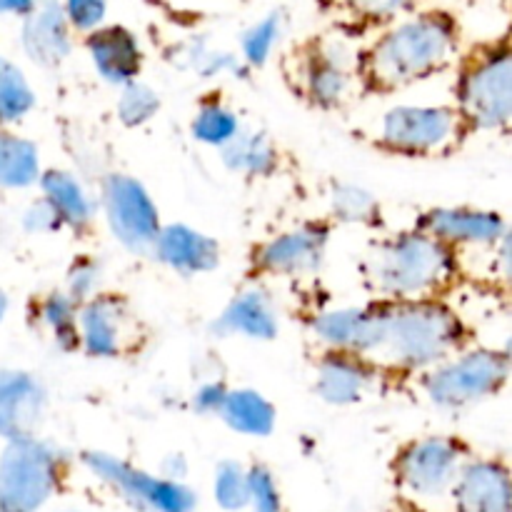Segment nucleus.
I'll return each mask as SVG.
<instances>
[{"instance_id":"1","label":"nucleus","mask_w":512,"mask_h":512,"mask_svg":"<svg viewBox=\"0 0 512 512\" xmlns=\"http://www.w3.org/2000/svg\"><path fill=\"white\" fill-rule=\"evenodd\" d=\"M455 50L448 15L425 13L385 33L365 60V73L380 88H398L443 68Z\"/></svg>"},{"instance_id":"2","label":"nucleus","mask_w":512,"mask_h":512,"mask_svg":"<svg viewBox=\"0 0 512 512\" xmlns=\"http://www.w3.org/2000/svg\"><path fill=\"white\" fill-rule=\"evenodd\" d=\"M460 343L463 325L453 310L428 298L405 300L383 308V335L375 353L405 368H428L445 363Z\"/></svg>"},{"instance_id":"3","label":"nucleus","mask_w":512,"mask_h":512,"mask_svg":"<svg viewBox=\"0 0 512 512\" xmlns=\"http://www.w3.org/2000/svg\"><path fill=\"white\" fill-rule=\"evenodd\" d=\"M453 273L450 248L428 233H405L380 245L368 260L370 283L388 298L423 300Z\"/></svg>"},{"instance_id":"4","label":"nucleus","mask_w":512,"mask_h":512,"mask_svg":"<svg viewBox=\"0 0 512 512\" xmlns=\"http://www.w3.org/2000/svg\"><path fill=\"white\" fill-rule=\"evenodd\" d=\"M60 483V458L50 445L10 440L0 458V508L38 512L53 498Z\"/></svg>"},{"instance_id":"5","label":"nucleus","mask_w":512,"mask_h":512,"mask_svg":"<svg viewBox=\"0 0 512 512\" xmlns=\"http://www.w3.org/2000/svg\"><path fill=\"white\" fill-rule=\"evenodd\" d=\"M460 110L475 128H503L512 115L510 50L490 48L475 55L460 75Z\"/></svg>"},{"instance_id":"6","label":"nucleus","mask_w":512,"mask_h":512,"mask_svg":"<svg viewBox=\"0 0 512 512\" xmlns=\"http://www.w3.org/2000/svg\"><path fill=\"white\" fill-rule=\"evenodd\" d=\"M510 373L508 355L495 350H475L448 360L425 378L428 398L440 408H468L498 393Z\"/></svg>"},{"instance_id":"7","label":"nucleus","mask_w":512,"mask_h":512,"mask_svg":"<svg viewBox=\"0 0 512 512\" xmlns=\"http://www.w3.org/2000/svg\"><path fill=\"white\" fill-rule=\"evenodd\" d=\"M83 463L90 473L98 475L105 485L118 490L130 505L145 512H193L198 498L183 483L153 478L123 460L105 453H85Z\"/></svg>"},{"instance_id":"8","label":"nucleus","mask_w":512,"mask_h":512,"mask_svg":"<svg viewBox=\"0 0 512 512\" xmlns=\"http://www.w3.org/2000/svg\"><path fill=\"white\" fill-rule=\"evenodd\" d=\"M458 113L453 108L400 105L388 110L380 123V140L395 153L430 155L448 148L458 135Z\"/></svg>"},{"instance_id":"9","label":"nucleus","mask_w":512,"mask_h":512,"mask_svg":"<svg viewBox=\"0 0 512 512\" xmlns=\"http://www.w3.org/2000/svg\"><path fill=\"white\" fill-rule=\"evenodd\" d=\"M463 465V448L455 440L423 438L400 453L398 480L415 498L435 500L453 490Z\"/></svg>"},{"instance_id":"10","label":"nucleus","mask_w":512,"mask_h":512,"mask_svg":"<svg viewBox=\"0 0 512 512\" xmlns=\"http://www.w3.org/2000/svg\"><path fill=\"white\" fill-rule=\"evenodd\" d=\"M103 205L110 230L125 248H153L160 230L158 208L138 180L128 175H110L103 185Z\"/></svg>"},{"instance_id":"11","label":"nucleus","mask_w":512,"mask_h":512,"mask_svg":"<svg viewBox=\"0 0 512 512\" xmlns=\"http://www.w3.org/2000/svg\"><path fill=\"white\" fill-rule=\"evenodd\" d=\"M45 393L38 380L15 370H0V435L30 440L40 425Z\"/></svg>"},{"instance_id":"12","label":"nucleus","mask_w":512,"mask_h":512,"mask_svg":"<svg viewBox=\"0 0 512 512\" xmlns=\"http://www.w3.org/2000/svg\"><path fill=\"white\" fill-rule=\"evenodd\" d=\"M455 512H510V475L493 460L460 468L453 483Z\"/></svg>"},{"instance_id":"13","label":"nucleus","mask_w":512,"mask_h":512,"mask_svg":"<svg viewBox=\"0 0 512 512\" xmlns=\"http://www.w3.org/2000/svg\"><path fill=\"white\" fill-rule=\"evenodd\" d=\"M383 308H348L320 315L313 323L315 335L335 350L353 355L375 353L383 335Z\"/></svg>"},{"instance_id":"14","label":"nucleus","mask_w":512,"mask_h":512,"mask_svg":"<svg viewBox=\"0 0 512 512\" xmlns=\"http://www.w3.org/2000/svg\"><path fill=\"white\" fill-rule=\"evenodd\" d=\"M78 343L90 355L113 358L123 350L125 333H128V308L120 298L100 295L85 300L78 313Z\"/></svg>"},{"instance_id":"15","label":"nucleus","mask_w":512,"mask_h":512,"mask_svg":"<svg viewBox=\"0 0 512 512\" xmlns=\"http://www.w3.org/2000/svg\"><path fill=\"white\" fill-rule=\"evenodd\" d=\"M423 233L433 235L440 243L465 245H495L505 238V220L498 213L468 208H438L430 210L420 220Z\"/></svg>"},{"instance_id":"16","label":"nucleus","mask_w":512,"mask_h":512,"mask_svg":"<svg viewBox=\"0 0 512 512\" xmlns=\"http://www.w3.org/2000/svg\"><path fill=\"white\" fill-rule=\"evenodd\" d=\"M325 245H328V230L323 225H305L265 243L258 253V265L268 273H308L320 265Z\"/></svg>"},{"instance_id":"17","label":"nucleus","mask_w":512,"mask_h":512,"mask_svg":"<svg viewBox=\"0 0 512 512\" xmlns=\"http://www.w3.org/2000/svg\"><path fill=\"white\" fill-rule=\"evenodd\" d=\"M155 255L160 263L170 265L178 273H208L218 265V243L188 225H168L155 235Z\"/></svg>"},{"instance_id":"18","label":"nucleus","mask_w":512,"mask_h":512,"mask_svg":"<svg viewBox=\"0 0 512 512\" xmlns=\"http://www.w3.org/2000/svg\"><path fill=\"white\" fill-rule=\"evenodd\" d=\"M88 50L98 73L115 85L133 83L143 63L135 35L120 25L93 30L88 38Z\"/></svg>"},{"instance_id":"19","label":"nucleus","mask_w":512,"mask_h":512,"mask_svg":"<svg viewBox=\"0 0 512 512\" xmlns=\"http://www.w3.org/2000/svg\"><path fill=\"white\" fill-rule=\"evenodd\" d=\"M370 383H373V373L360 355L335 350V353L325 355L323 363L318 365L315 390L325 403L350 405L358 403L368 393Z\"/></svg>"},{"instance_id":"20","label":"nucleus","mask_w":512,"mask_h":512,"mask_svg":"<svg viewBox=\"0 0 512 512\" xmlns=\"http://www.w3.org/2000/svg\"><path fill=\"white\" fill-rule=\"evenodd\" d=\"M220 335H245L253 340H273L278 335V313L273 300L263 290H245L230 300L228 308L220 313L213 325Z\"/></svg>"},{"instance_id":"21","label":"nucleus","mask_w":512,"mask_h":512,"mask_svg":"<svg viewBox=\"0 0 512 512\" xmlns=\"http://www.w3.org/2000/svg\"><path fill=\"white\" fill-rule=\"evenodd\" d=\"M25 53L40 65H55L70 53L68 20L55 3L43 5L28 15L23 30Z\"/></svg>"},{"instance_id":"22","label":"nucleus","mask_w":512,"mask_h":512,"mask_svg":"<svg viewBox=\"0 0 512 512\" xmlns=\"http://www.w3.org/2000/svg\"><path fill=\"white\" fill-rule=\"evenodd\" d=\"M225 425L240 435L265 438L275 428V408L255 390H233L225 393L223 405L218 410Z\"/></svg>"},{"instance_id":"23","label":"nucleus","mask_w":512,"mask_h":512,"mask_svg":"<svg viewBox=\"0 0 512 512\" xmlns=\"http://www.w3.org/2000/svg\"><path fill=\"white\" fill-rule=\"evenodd\" d=\"M40 183H43L45 203H50V208L58 213L60 223L73 225V228H83L90 223L95 205L90 203V198L73 175L63 173V170H50Z\"/></svg>"},{"instance_id":"24","label":"nucleus","mask_w":512,"mask_h":512,"mask_svg":"<svg viewBox=\"0 0 512 512\" xmlns=\"http://www.w3.org/2000/svg\"><path fill=\"white\" fill-rule=\"evenodd\" d=\"M38 148L18 135H0V185L3 188H28L38 180Z\"/></svg>"},{"instance_id":"25","label":"nucleus","mask_w":512,"mask_h":512,"mask_svg":"<svg viewBox=\"0 0 512 512\" xmlns=\"http://www.w3.org/2000/svg\"><path fill=\"white\" fill-rule=\"evenodd\" d=\"M305 88H308L313 103L338 105L348 93L350 80L338 60L318 55L315 60H310L308 70H305Z\"/></svg>"},{"instance_id":"26","label":"nucleus","mask_w":512,"mask_h":512,"mask_svg":"<svg viewBox=\"0 0 512 512\" xmlns=\"http://www.w3.org/2000/svg\"><path fill=\"white\" fill-rule=\"evenodd\" d=\"M225 165L238 173L265 175L275 165V150L263 135H235L223 148Z\"/></svg>"},{"instance_id":"27","label":"nucleus","mask_w":512,"mask_h":512,"mask_svg":"<svg viewBox=\"0 0 512 512\" xmlns=\"http://www.w3.org/2000/svg\"><path fill=\"white\" fill-rule=\"evenodd\" d=\"M238 133V118H235L233 110L220 103H205L193 120V135L205 145L225 148Z\"/></svg>"},{"instance_id":"28","label":"nucleus","mask_w":512,"mask_h":512,"mask_svg":"<svg viewBox=\"0 0 512 512\" xmlns=\"http://www.w3.org/2000/svg\"><path fill=\"white\" fill-rule=\"evenodd\" d=\"M33 103L35 95L23 73L13 65L0 63V123L20 120L33 108Z\"/></svg>"},{"instance_id":"29","label":"nucleus","mask_w":512,"mask_h":512,"mask_svg":"<svg viewBox=\"0 0 512 512\" xmlns=\"http://www.w3.org/2000/svg\"><path fill=\"white\" fill-rule=\"evenodd\" d=\"M40 318L43 323L53 330L55 343L60 348L70 350L78 345V310H75V303L63 293H55L50 298H45L43 308H40Z\"/></svg>"},{"instance_id":"30","label":"nucleus","mask_w":512,"mask_h":512,"mask_svg":"<svg viewBox=\"0 0 512 512\" xmlns=\"http://www.w3.org/2000/svg\"><path fill=\"white\" fill-rule=\"evenodd\" d=\"M213 493L223 510L238 512L248 508V470H243V465L233 460L220 463L215 470Z\"/></svg>"},{"instance_id":"31","label":"nucleus","mask_w":512,"mask_h":512,"mask_svg":"<svg viewBox=\"0 0 512 512\" xmlns=\"http://www.w3.org/2000/svg\"><path fill=\"white\" fill-rule=\"evenodd\" d=\"M330 208L345 223H370L378 213L373 195L358 185H338L330 198Z\"/></svg>"},{"instance_id":"32","label":"nucleus","mask_w":512,"mask_h":512,"mask_svg":"<svg viewBox=\"0 0 512 512\" xmlns=\"http://www.w3.org/2000/svg\"><path fill=\"white\" fill-rule=\"evenodd\" d=\"M158 95L153 88L143 83H128L123 88V95L118 100V115L125 125L135 128V125H143L158 113Z\"/></svg>"},{"instance_id":"33","label":"nucleus","mask_w":512,"mask_h":512,"mask_svg":"<svg viewBox=\"0 0 512 512\" xmlns=\"http://www.w3.org/2000/svg\"><path fill=\"white\" fill-rule=\"evenodd\" d=\"M248 505L253 512H283V500L273 473L263 465L248 470Z\"/></svg>"},{"instance_id":"34","label":"nucleus","mask_w":512,"mask_h":512,"mask_svg":"<svg viewBox=\"0 0 512 512\" xmlns=\"http://www.w3.org/2000/svg\"><path fill=\"white\" fill-rule=\"evenodd\" d=\"M280 33V18L278 15H268L260 20L255 28H250L243 38V53L250 65H263L268 60L270 50H273L275 40Z\"/></svg>"},{"instance_id":"35","label":"nucleus","mask_w":512,"mask_h":512,"mask_svg":"<svg viewBox=\"0 0 512 512\" xmlns=\"http://www.w3.org/2000/svg\"><path fill=\"white\" fill-rule=\"evenodd\" d=\"M105 18V0H65V20L78 30H95Z\"/></svg>"},{"instance_id":"36","label":"nucleus","mask_w":512,"mask_h":512,"mask_svg":"<svg viewBox=\"0 0 512 512\" xmlns=\"http://www.w3.org/2000/svg\"><path fill=\"white\" fill-rule=\"evenodd\" d=\"M95 285H98V265L90 263V260H80L70 268L68 275V298L73 303H83L90 300Z\"/></svg>"},{"instance_id":"37","label":"nucleus","mask_w":512,"mask_h":512,"mask_svg":"<svg viewBox=\"0 0 512 512\" xmlns=\"http://www.w3.org/2000/svg\"><path fill=\"white\" fill-rule=\"evenodd\" d=\"M60 225L63 223H60L58 213H55V210L50 208V203H45V200L35 203L33 208H28V213H25V228L33 230V233H50V230H58Z\"/></svg>"},{"instance_id":"38","label":"nucleus","mask_w":512,"mask_h":512,"mask_svg":"<svg viewBox=\"0 0 512 512\" xmlns=\"http://www.w3.org/2000/svg\"><path fill=\"white\" fill-rule=\"evenodd\" d=\"M225 393H228V390L220 383L205 385V388H200L198 395L193 398L195 410H198V413H218L220 405H223L225 400Z\"/></svg>"},{"instance_id":"39","label":"nucleus","mask_w":512,"mask_h":512,"mask_svg":"<svg viewBox=\"0 0 512 512\" xmlns=\"http://www.w3.org/2000/svg\"><path fill=\"white\" fill-rule=\"evenodd\" d=\"M413 0H358L360 8L373 18H390V15L405 10Z\"/></svg>"},{"instance_id":"40","label":"nucleus","mask_w":512,"mask_h":512,"mask_svg":"<svg viewBox=\"0 0 512 512\" xmlns=\"http://www.w3.org/2000/svg\"><path fill=\"white\" fill-rule=\"evenodd\" d=\"M163 470L165 480H175V483H180V478L185 475V470H188V465H185V460L180 458V455H170L168 460L163 463Z\"/></svg>"},{"instance_id":"41","label":"nucleus","mask_w":512,"mask_h":512,"mask_svg":"<svg viewBox=\"0 0 512 512\" xmlns=\"http://www.w3.org/2000/svg\"><path fill=\"white\" fill-rule=\"evenodd\" d=\"M35 10V0H0V15H30Z\"/></svg>"},{"instance_id":"42","label":"nucleus","mask_w":512,"mask_h":512,"mask_svg":"<svg viewBox=\"0 0 512 512\" xmlns=\"http://www.w3.org/2000/svg\"><path fill=\"white\" fill-rule=\"evenodd\" d=\"M5 310H8V298H5V293H3V290H0V320H3Z\"/></svg>"},{"instance_id":"43","label":"nucleus","mask_w":512,"mask_h":512,"mask_svg":"<svg viewBox=\"0 0 512 512\" xmlns=\"http://www.w3.org/2000/svg\"><path fill=\"white\" fill-rule=\"evenodd\" d=\"M65 512H88V510H80V508H70V510H65Z\"/></svg>"},{"instance_id":"44","label":"nucleus","mask_w":512,"mask_h":512,"mask_svg":"<svg viewBox=\"0 0 512 512\" xmlns=\"http://www.w3.org/2000/svg\"><path fill=\"white\" fill-rule=\"evenodd\" d=\"M0 512H10V510H5V508H0Z\"/></svg>"},{"instance_id":"45","label":"nucleus","mask_w":512,"mask_h":512,"mask_svg":"<svg viewBox=\"0 0 512 512\" xmlns=\"http://www.w3.org/2000/svg\"><path fill=\"white\" fill-rule=\"evenodd\" d=\"M0 63H3V60H0Z\"/></svg>"}]
</instances>
